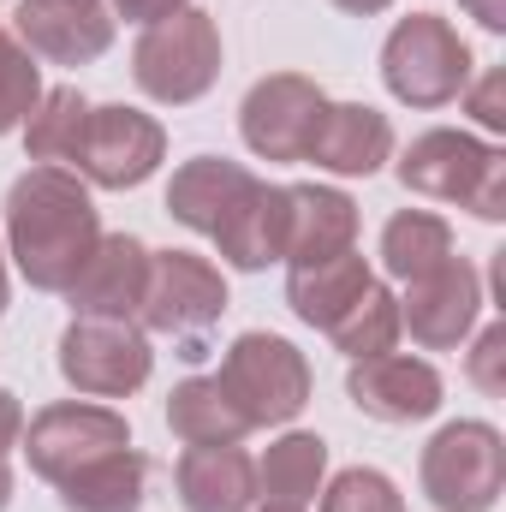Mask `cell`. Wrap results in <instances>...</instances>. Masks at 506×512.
Listing matches in <instances>:
<instances>
[{
    "instance_id": "cell-1",
    "label": "cell",
    "mask_w": 506,
    "mask_h": 512,
    "mask_svg": "<svg viewBox=\"0 0 506 512\" xmlns=\"http://www.w3.org/2000/svg\"><path fill=\"white\" fill-rule=\"evenodd\" d=\"M6 245L36 292H66L78 268L90 262V251L102 245V221H96L84 179H72L66 167H30L24 179H12Z\"/></svg>"
},
{
    "instance_id": "cell-2",
    "label": "cell",
    "mask_w": 506,
    "mask_h": 512,
    "mask_svg": "<svg viewBox=\"0 0 506 512\" xmlns=\"http://www.w3.org/2000/svg\"><path fill=\"white\" fill-rule=\"evenodd\" d=\"M399 185L435 203H459L477 221L506 215V155L465 131H423L399 155Z\"/></svg>"
},
{
    "instance_id": "cell-3",
    "label": "cell",
    "mask_w": 506,
    "mask_h": 512,
    "mask_svg": "<svg viewBox=\"0 0 506 512\" xmlns=\"http://www.w3.org/2000/svg\"><path fill=\"white\" fill-rule=\"evenodd\" d=\"M131 78H137L143 96H155L167 108H185V102L209 96L215 78H221V30H215V18L185 6V12L149 24L137 36V48H131Z\"/></svg>"
},
{
    "instance_id": "cell-4",
    "label": "cell",
    "mask_w": 506,
    "mask_h": 512,
    "mask_svg": "<svg viewBox=\"0 0 506 512\" xmlns=\"http://www.w3.org/2000/svg\"><path fill=\"white\" fill-rule=\"evenodd\" d=\"M381 78L405 108H447L471 84V48L447 18L411 12L393 24V36L381 48Z\"/></svg>"
},
{
    "instance_id": "cell-5",
    "label": "cell",
    "mask_w": 506,
    "mask_h": 512,
    "mask_svg": "<svg viewBox=\"0 0 506 512\" xmlns=\"http://www.w3.org/2000/svg\"><path fill=\"white\" fill-rule=\"evenodd\" d=\"M227 399L245 411V423H292L304 405H310V364L292 340L280 334H239L221 358V376Z\"/></svg>"
},
{
    "instance_id": "cell-6",
    "label": "cell",
    "mask_w": 506,
    "mask_h": 512,
    "mask_svg": "<svg viewBox=\"0 0 506 512\" xmlns=\"http://www.w3.org/2000/svg\"><path fill=\"white\" fill-rule=\"evenodd\" d=\"M227 310V280L215 262L191 251H149V280H143V328L155 334H173V340H191L185 358H203L197 352V334H209Z\"/></svg>"
},
{
    "instance_id": "cell-7",
    "label": "cell",
    "mask_w": 506,
    "mask_h": 512,
    "mask_svg": "<svg viewBox=\"0 0 506 512\" xmlns=\"http://www.w3.org/2000/svg\"><path fill=\"white\" fill-rule=\"evenodd\" d=\"M506 483L501 429L489 423H447L423 447V495L441 512H489Z\"/></svg>"
},
{
    "instance_id": "cell-8",
    "label": "cell",
    "mask_w": 506,
    "mask_h": 512,
    "mask_svg": "<svg viewBox=\"0 0 506 512\" xmlns=\"http://www.w3.org/2000/svg\"><path fill=\"white\" fill-rule=\"evenodd\" d=\"M149 340L143 328L114 322V316H78L66 334H60V376L90 393V399H126L149 382Z\"/></svg>"
},
{
    "instance_id": "cell-9",
    "label": "cell",
    "mask_w": 506,
    "mask_h": 512,
    "mask_svg": "<svg viewBox=\"0 0 506 512\" xmlns=\"http://www.w3.org/2000/svg\"><path fill=\"white\" fill-rule=\"evenodd\" d=\"M18 441H24V453H30V471H36V477L66 483L72 471L96 465L102 453L131 447V429H126V417H120L114 405H78V399H66V405L36 411V417H30V429H24Z\"/></svg>"
},
{
    "instance_id": "cell-10",
    "label": "cell",
    "mask_w": 506,
    "mask_h": 512,
    "mask_svg": "<svg viewBox=\"0 0 506 512\" xmlns=\"http://www.w3.org/2000/svg\"><path fill=\"white\" fill-rule=\"evenodd\" d=\"M322 114H328L322 84H310L298 72H274V78L251 84V96L239 108V131L262 161H304Z\"/></svg>"
},
{
    "instance_id": "cell-11",
    "label": "cell",
    "mask_w": 506,
    "mask_h": 512,
    "mask_svg": "<svg viewBox=\"0 0 506 512\" xmlns=\"http://www.w3.org/2000/svg\"><path fill=\"white\" fill-rule=\"evenodd\" d=\"M167 155V131L137 108H90V126L78 143V173L102 191H131L143 185Z\"/></svg>"
},
{
    "instance_id": "cell-12",
    "label": "cell",
    "mask_w": 506,
    "mask_h": 512,
    "mask_svg": "<svg viewBox=\"0 0 506 512\" xmlns=\"http://www.w3.org/2000/svg\"><path fill=\"white\" fill-rule=\"evenodd\" d=\"M477 310H483V274H477L465 256H447L435 274L405 280L399 328H411V340L429 346V352H453V346L471 334Z\"/></svg>"
},
{
    "instance_id": "cell-13",
    "label": "cell",
    "mask_w": 506,
    "mask_h": 512,
    "mask_svg": "<svg viewBox=\"0 0 506 512\" xmlns=\"http://www.w3.org/2000/svg\"><path fill=\"white\" fill-rule=\"evenodd\" d=\"M18 42L54 66H90L114 42V12L108 0H24Z\"/></svg>"
},
{
    "instance_id": "cell-14",
    "label": "cell",
    "mask_w": 506,
    "mask_h": 512,
    "mask_svg": "<svg viewBox=\"0 0 506 512\" xmlns=\"http://www.w3.org/2000/svg\"><path fill=\"white\" fill-rule=\"evenodd\" d=\"M346 393L376 423H417V417H435L441 411V376H435V364L399 358V352L358 358L352 376H346Z\"/></svg>"
},
{
    "instance_id": "cell-15",
    "label": "cell",
    "mask_w": 506,
    "mask_h": 512,
    "mask_svg": "<svg viewBox=\"0 0 506 512\" xmlns=\"http://www.w3.org/2000/svg\"><path fill=\"white\" fill-rule=\"evenodd\" d=\"M256 185H262V179H256L251 167L221 161V155H197V161H185V167L173 173V185H167V215H173L179 227L215 239V233L239 215V203L251 197Z\"/></svg>"
},
{
    "instance_id": "cell-16",
    "label": "cell",
    "mask_w": 506,
    "mask_h": 512,
    "mask_svg": "<svg viewBox=\"0 0 506 512\" xmlns=\"http://www.w3.org/2000/svg\"><path fill=\"white\" fill-rule=\"evenodd\" d=\"M143 280H149V251H143V239L108 233V239L90 251V262L78 268V280L66 286V298H72L78 316H114V322H131L137 304H143Z\"/></svg>"
},
{
    "instance_id": "cell-17",
    "label": "cell",
    "mask_w": 506,
    "mask_h": 512,
    "mask_svg": "<svg viewBox=\"0 0 506 512\" xmlns=\"http://www.w3.org/2000/svg\"><path fill=\"white\" fill-rule=\"evenodd\" d=\"M358 245V203L328 185H286V262L310 268Z\"/></svg>"
},
{
    "instance_id": "cell-18",
    "label": "cell",
    "mask_w": 506,
    "mask_h": 512,
    "mask_svg": "<svg viewBox=\"0 0 506 512\" xmlns=\"http://www.w3.org/2000/svg\"><path fill=\"white\" fill-rule=\"evenodd\" d=\"M393 155V126L387 114L364 108V102H328L322 126H316V143L304 161L328 167V173H346V179H370L381 161Z\"/></svg>"
},
{
    "instance_id": "cell-19",
    "label": "cell",
    "mask_w": 506,
    "mask_h": 512,
    "mask_svg": "<svg viewBox=\"0 0 506 512\" xmlns=\"http://www.w3.org/2000/svg\"><path fill=\"white\" fill-rule=\"evenodd\" d=\"M370 262L358 251H340V256H328V262H310V268H292L286 274V304L298 310V322H310V328H334L364 292H370Z\"/></svg>"
},
{
    "instance_id": "cell-20",
    "label": "cell",
    "mask_w": 506,
    "mask_h": 512,
    "mask_svg": "<svg viewBox=\"0 0 506 512\" xmlns=\"http://www.w3.org/2000/svg\"><path fill=\"white\" fill-rule=\"evenodd\" d=\"M179 501L191 512H251L256 507V465L239 447H191L173 471Z\"/></svg>"
},
{
    "instance_id": "cell-21",
    "label": "cell",
    "mask_w": 506,
    "mask_h": 512,
    "mask_svg": "<svg viewBox=\"0 0 506 512\" xmlns=\"http://www.w3.org/2000/svg\"><path fill=\"white\" fill-rule=\"evenodd\" d=\"M167 429L185 447H239V435H251L245 411L227 399V387L215 376H191L167 393Z\"/></svg>"
},
{
    "instance_id": "cell-22",
    "label": "cell",
    "mask_w": 506,
    "mask_h": 512,
    "mask_svg": "<svg viewBox=\"0 0 506 512\" xmlns=\"http://www.w3.org/2000/svg\"><path fill=\"white\" fill-rule=\"evenodd\" d=\"M143 483H149V459L137 447H114L96 465H84L66 483H54V489H60L66 512H137L143 507Z\"/></svg>"
},
{
    "instance_id": "cell-23",
    "label": "cell",
    "mask_w": 506,
    "mask_h": 512,
    "mask_svg": "<svg viewBox=\"0 0 506 512\" xmlns=\"http://www.w3.org/2000/svg\"><path fill=\"white\" fill-rule=\"evenodd\" d=\"M215 251L233 268H268L286 251V185H256L239 215L215 233Z\"/></svg>"
},
{
    "instance_id": "cell-24",
    "label": "cell",
    "mask_w": 506,
    "mask_h": 512,
    "mask_svg": "<svg viewBox=\"0 0 506 512\" xmlns=\"http://www.w3.org/2000/svg\"><path fill=\"white\" fill-rule=\"evenodd\" d=\"M322 471H328L322 435H286L256 465V501H268V507H304V501H316Z\"/></svg>"
},
{
    "instance_id": "cell-25",
    "label": "cell",
    "mask_w": 506,
    "mask_h": 512,
    "mask_svg": "<svg viewBox=\"0 0 506 512\" xmlns=\"http://www.w3.org/2000/svg\"><path fill=\"white\" fill-rule=\"evenodd\" d=\"M453 256V227L429 209H405L381 227V262L393 280H423Z\"/></svg>"
},
{
    "instance_id": "cell-26",
    "label": "cell",
    "mask_w": 506,
    "mask_h": 512,
    "mask_svg": "<svg viewBox=\"0 0 506 512\" xmlns=\"http://www.w3.org/2000/svg\"><path fill=\"white\" fill-rule=\"evenodd\" d=\"M90 126V102L78 90H48L30 120H24V149L30 161H78V143Z\"/></svg>"
},
{
    "instance_id": "cell-27",
    "label": "cell",
    "mask_w": 506,
    "mask_h": 512,
    "mask_svg": "<svg viewBox=\"0 0 506 512\" xmlns=\"http://www.w3.org/2000/svg\"><path fill=\"white\" fill-rule=\"evenodd\" d=\"M334 334V346L358 364V358H381V352H393V340H399V298L381 286V280H370V292L328 328Z\"/></svg>"
},
{
    "instance_id": "cell-28",
    "label": "cell",
    "mask_w": 506,
    "mask_h": 512,
    "mask_svg": "<svg viewBox=\"0 0 506 512\" xmlns=\"http://www.w3.org/2000/svg\"><path fill=\"white\" fill-rule=\"evenodd\" d=\"M42 102V78H36V60L30 48L0 24V137L18 131L30 120V108Z\"/></svg>"
},
{
    "instance_id": "cell-29",
    "label": "cell",
    "mask_w": 506,
    "mask_h": 512,
    "mask_svg": "<svg viewBox=\"0 0 506 512\" xmlns=\"http://www.w3.org/2000/svg\"><path fill=\"white\" fill-rule=\"evenodd\" d=\"M322 512H405L399 501V489L381 477V471H340L334 483H328V495H322Z\"/></svg>"
},
{
    "instance_id": "cell-30",
    "label": "cell",
    "mask_w": 506,
    "mask_h": 512,
    "mask_svg": "<svg viewBox=\"0 0 506 512\" xmlns=\"http://www.w3.org/2000/svg\"><path fill=\"white\" fill-rule=\"evenodd\" d=\"M471 382L483 387V393H495L501 399L506 393V322H495V328H483L477 334V346H471Z\"/></svg>"
},
{
    "instance_id": "cell-31",
    "label": "cell",
    "mask_w": 506,
    "mask_h": 512,
    "mask_svg": "<svg viewBox=\"0 0 506 512\" xmlns=\"http://www.w3.org/2000/svg\"><path fill=\"white\" fill-rule=\"evenodd\" d=\"M471 114H477V126H489V131L506 126V72H483V84L471 90Z\"/></svg>"
},
{
    "instance_id": "cell-32",
    "label": "cell",
    "mask_w": 506,
    "mask_h": 512,
    "mask_svg": "<svg viewBox=\"0 0 506 512\" xmlns=\"http://www.w3.org/2000/svg\"><path fill=\"white\" fill-rule=\"evenodd\" d=\"M114 12L131 18V24H161V18L185 12V0H114Z\"/></svg>"
},
{
    "instance_id": "cell-33",
    "label": "cell",
    "mask_w": 506,
    "mask_h": 512,
    "mask_svg": "<svg viewBox=\"0 0 506 512\" xmlns=\"http://www.w3.org/2000/svg\"><path fill=\"white\" fill-rule=\"evenodd\" d=\"M18 435H24V411H18V399L0 387V459L18 447Z\"/></svg>"
},
{
    "instance_id": "cell-34",
    "label": "cell",
    "mask_w": 506,
    "mask_h": 512,
    "mask_svg": "<svg viewBox=\"0 0 506 512\" xmlns=\"http://www.w3.org/2000/svg\"><path fill=\"white\" fill-rule=\"evenodd\" d=\"M483 30H506V0H459Z\"/></svg>"
},
{
    "instance_id": "cell-35",
    "label": "cell",
    "mask_w": 506,
    "mask_h": 512,
    "mask_svg": "<svg viewBox=\"0 0 506 512\" xmlns=\"http://www.w3.org/2000/svg\"><path fill=\"white\" fill-rule=\"evenodd\" d=\"M340 12H352V18H370V12H387L393 0H334Z\"/></svg>"
},
{
    "instance_id": "cell-36",
    "label": "cell",
    "mask_w": 506,
    "mask_h": 512,
    "mask_svg": "<svg viewBox=\"0 0 506 512\" xmlns=\"http://www.w3.org/2000/svg\"><path fill=\"white\" fill-rule=\"evenodd\" d=\"M12 507V471H6V459H0V512Z\"/></svg>"
},
{
    "instance_id": "cell-37",
    "label": "cell",
    "mask_w": 506,
    "mask_h": 512,
    "mask_svg": "<svg viewBox=\"0 0 506 512\" xmlns=\"http://www.w3.org/2000/svg\"><path fill=\"white\" fill-rule=\"evenodd\" d=\"M0 310H6V262H0Z\"/></svg>"
},
{
    "instance_id": "cell-38",
    "label": "cell",
    "mask_w": 506,
    "mask_h": 512,
    "mask_svg": "<svg viewBox=\"0 0 506 512\" xmlns=\"http://www.w3.org/2000/svg\"><path fill=\"white\" fill-rule=\"evenodd\" d=\"M268 512H298V507H268Z\"/></svg>"
}]
</instances>
